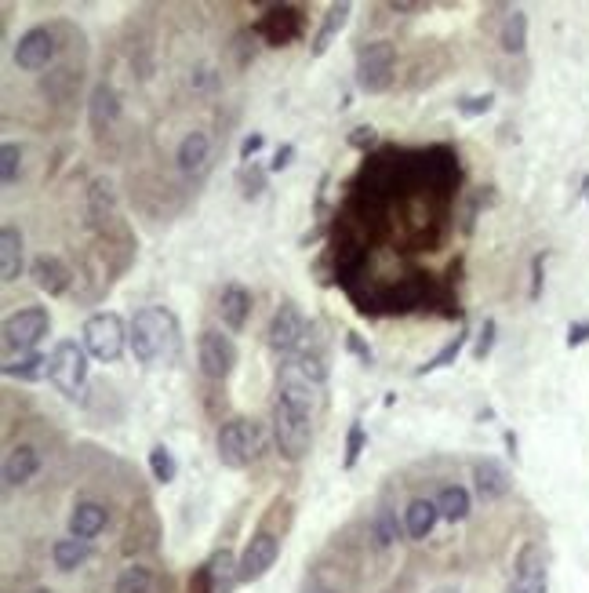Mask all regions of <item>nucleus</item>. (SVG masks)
Masks as SVG:
<instances>
[{"label":"nucleus","mask_w":589,"mask_h":593,"mask_svg":"<svg viewBox=\"0 0 589 593\" xmlns=\"http://www.w3.org/2000/svg\"><path fill=\"white\" fill-rule=\"evenodd\" d=\"M317 390L310 379H302L291 364H284L277 386V401H273V441L288 463L306 459L313 448V404Z\"/></svg>","instance_id":"obj_1"},{"label":"nucleus","mask_w":589,"mask_h":593,"mask_svg":"<svg viewBox=\"0 0 589 593\" xmlns=\"http://www.w3.org/2000/svg\"><path fill=\"white\" fill-rule=\"evenodd\" d=\"M182 350L179 317L164 306H146L131 321V353L139 364H171Z\"/></svg>","instance_id":"obj_2"},{"label":"nucleus","mask_w":589,"mask_h":593,"mask_svg":"<svg viewBox=\"0 0 589 593\" xmlns=\"http://www.w3.org/2000/svg\"><path fill=\"white\" fill-rule=\"evenodd\" d=\"M131 342V332L124 328L117 313H95L84 321V350L102 364H113L120 361V353L124 346Z\"/></svg>","instance_id":"obj_3"},{"label":"nucleus","mask_w":589,"mask_h":593,"mask_svg":"<svg viewBox=\"0 0 589 593\" xmlns=\"http://www.w3.org/2000/svg\"><path fill=\"white\" fill-rule=\"evenodd\" d=\"M88 357L91 353L73 339H62L48 357V379L59 386L66 397H77L88 379Z\"/></svg>","instance_id":"obj_4"},{"label":"nucleus","mask_w":589,"mask_h":593,"mask_svg":"<svg viewBox=\"0 0 589 593\" xmlns=\"http://www.w3.org/2000/svg\"><path fill=\"white\" fill-rule=\"evenodd\" d=\"M393 66H397V48L390 41H375V44H364L357 51V88L368 91V95H379V91L390 88L393 81Z\"/></svg>","instance_id":"obj_5"},{"label":"nucleus","mask_w":589,"mask_h":593,"mask_svg":"<svg viewBox=\"0 0 589 593\" xmlns=\"http://www.w3.org/2000/svg\"><path fill=\"white\" fill-rule=\"evenodd\" d=\"M259 448H262V433L259 423H251V419H230L219 430V459L230 470H244L259 455Z\"/></svg>","instance_id":"obj_6"},{"label":"nucleus","mask_w":589,"mask_h":593,"mask_svg":"<svg viewBox=\"0 0 589 593\" xmlns=\"http://www.w3.org/2000/svg\"><path fill=\"white\" fill-rule=\"evenodd\" d=\"M51 332V317L44 306H26V310L11 313L4 321V350L8 353H33L37 342Z\"/></svg>","instance_id":"obj_7"},{"label":"nucleus","mask_w":589,"mask_h":593,"mask_svg":"<svg viewBox=\"0 0 589 593\" xmlns=\"http://www.w3.org/2000/svg\"><path fill=\"white\" fill-rule=\"evenodd\" d=\"M197 364H200V372H204V379H211V382L230 379L233 364H237V346H233L230 335L215 332V328L200 332V339H197Z\"/></svg>","instance_id":"obj_8"},{"label":"nucleus","mask_w":589,"mask_h":593,"mask_svg":"<svg viewBox=\"0 0 589 593\" xmlns=\"http://www.w3.org/2000/svg\"><path fill=\"white\" fill-rule=\"evenodd\" d=\"M255 33H259L270 48H284V44L299 41L302 33H306V15H302L295 4H273V8H266V15L255 22Z\"/></svg>","instance_id":"obj_9"},{"label":"nucleus","mask_w":589,"mask_h":593,"mask_svg":"<svg viewBox=\"0 0 589 593\" xmlns=\"http://www.w3.org/2000/svg\"><path fill=\"white\" fill-rule=\"evenodd\" d=\"M302 335H306V317H302V310L295 302H280L270 317V328H266L270 350L280 353V357H291V353L299 350Z\"/></svg>","instance_id":"obj_10"},{"label":"nucleus","mask_w":589,"mask_h":593,"mask_svg":"<svg viewBox=\"0 0 589 593\" xmlns=\"http://www.w3.org/2000/svg\"><path fill=\"white\" fill-rule=\"evenodd\" d=\"M277 553H280L277 535H270V532L251 535L244 553H240V583H255V579H262V575L273 568Z\"/></svg>","instance_id":"obj_11"},{"label":"nucleus","mask_w":589,"mask_h":593,"mask_svg":"<svg viewBox=\"0 0 589 593\" xmlns=\"http://www.w3.org/2000/svg\"><path fill=\"white\" fill-rule=\"evenodd\" d=\"M506 593H546V553L542 546L528 543L517 557V572Z\"/></svg>","instance_id":"obj_12"},{"label":"nucleus","mask_w":589,"mask_h":593,"mask_svg":"<svg viewBox=\"0 0 589 593\" xmlns=\"http://www.w3.org/2000/svg\"><path fill=\"white\" fill-rule=\"evenodd\" d=\"M51 55H55V37H51L48 26H33V30H26L19 37V44H15V66L19 70H44L51 62Z\"/></svg>","instance_id":"obj_13"},{"label":"nucleus","mask_w":589,"mask_h":593,"mask_svg":"<svg viewBox=\"0 0 589 593\" xmlns=\"http://www.w3.org/2000/svg\"><path fill=\"white\" fill-rule=\"evenodd\" d=\"M237 583H240V561L230 550H219L200 568V590L204 593H233Z\"/></svg>","instance_id":"obj_14"},{"label":"nucleus","mask_w":589,"mask_h":593,"mask_svg":"<svg viewBox=\"0 0 589 593\" xmlns=\"http://www.w3.org/2000/svg\"><path fill=\"white\" fill-rule=\"evenodd\" d=\"M30 277L44 295H66L73 284L70 266H66L59 255H37L30 266Z\"/></svg>","instance_id":"obj_15"},{"label":"nucleus","mask_w":589,"mask_h":593,"mask_svg":"<svg viewBox=\"0 0 589 593\" xmlns=\"http://www.w3.org/2000/svg\"><path fill=\"white\" fill-rule=\"evenodd\" d=\"M219 317L226 324V332H244V324L251 317V292L244 284H226L219 295Z\"/></svg>","instance_id":"obj_16"},{"label":"nucleus","mask_w":589,"mask_h":593,"mask_svg":"<svg viewBox=\"0 0 589 593\" xmlns=\"http://www.w3.org/2000/svg\"><path fill=\"white\" fill-rule=\"evenodd\" d=\"M179 168L186 171V175H204L208 171V161H211V135L208 131H190L186 139L179 142Z\"/></svg>","instance_id":"obj_17"},{"label":"nucleus","mask_w":589,"mask_h":593,"mask_svg":"<svg viewBox=\"0 0 589 593\" xmlns=\"http://www.w3.org/2000/svg\"><path fill=\"white\" fill-rule=\"evenodd\" d=\"M473 477H477L480 499H502V495L513 488L510 470H506L499 459H480V463L473 466Z\"/></svg>","instance_id":"obj_18"},{"label":"nucleus","mask_w":589,"mask_h":593,"mask_svg":"<svg viewBox=\"0 0 589 593\" xmlns=\"http://www.w3.org/2000/svg\"><path fill=\"white\" fill-rule=\"evenodd\" d=\"M88 117H91V128L95 131H106L113 121L120 117V95L113 84H95L91 91V102H88Z\"/></svg>","instance_id":"obj_19"},{"label":"nucleus","mask_w":589,"mask_h":593,"mask_svg":"<svg viewBox=\"0 0 589 593\" xmlns=\"http://www.w3.org/2000/svg\"><path fill=\"white\" fill-rule=\"evenodd\" d=\"M37 470H40L37 448H30V444H19V448H11L8 459H4V484H8V488H19V484L30 481Z\"/></svg>","instance_id":"obj_20"},{"label":"nucleus","mask_w":589,"mask_h":593,"mask_svg":"<svg viewBox=\"0 0 589 593\" xmlns=\"http://www.w3.org/2000/svg\"><path fill=\"white\" fill-rule=\"evenodd\" d=\"M19 273H22V233L19 226L8 222L0 230V281L4 284L19 281Z\"/></svg>","instance_id":"obj_21"},{"label":"nucleus","mask_w":589,"mask_h":593,"mask_svg":"<svg viewBox=\"0 0 589 593\" xmlns=\"http://www.w3.org/2000/svg\"><path fill=\"white\" fill-rule=\"evenodd\" d=\"M106 521H110V513H106V506L99 503H77V510L70 513V535L73 539H95V535L106 528Z\"/></svg>","instance_id":"obj_22"},{"label":"nucleus","mask_w":589,"mask_h":593,"mask_svg":"<svg viewBox=\"0 0 589 593\" xmlns=\"http://www.w3.org/2000/svg\"><path fill=\"white\" fill-rule=\"evenodd\" d=\"M350 11H353V4H331L328 8V15H324V22H320V30L313 33V59H320L324 51L331 48V41L342 33V26L350 22Z\"/></svg>","instance_id":"obj_23"},{"label":"nucleus","mask_w":589,"mask_h":593,"mask_svg":"<svg viewBox=\"0 0 589 593\" xmlns=\"http://www.w3.org/2000/svg\"><path fill=\"white\" fill-rule=\"evenodd\" d=\"M4 375H11V379H26V382H37V379H44L48 375V357L44 353H8L4 357Z\"/></svg>","instance_id":"obj_24"},{"label":"nucleus","mask_w":589,"mask_h":593,"mask_svg":"<svg viewBox=\"0 0 589 593\" xmlns=\"http://www.w3.org/2000/svg\"><path fill=\"white\" fill-rule=\"evenodd\" d=\"M437 517H440L437 503H430V499H415V503L404 510V528H408L411 539H426V535L433 532Z\"/></svg>","instance_id":"obj_25"},{"label":"nucleus","mask_w":589,"mask_h":593,"mask_svg":"<svg viewBox=\"0 0 589 593\" xmlns=\"http://www.w3.org/2000/svg\"><path fill=\"white\" fill-rule=\"evenodd\" d=\"M499 44L510 51V55H520V51L528 48V15H524L520 8L506 11V22H502Z\"/></svg>","instance_id":"obj_26"},{"label":"nucleus","mask_w":589,"mask_h":593,"mask_svg":"<svg viewBox=\"0 0 589 593\" xmlns=\"http://www.w3.org/2000/svg\"><path fill=\"white\" fill-rule=\"evenodd\" d=\"M51 557H55V568H62V572H73V568H80V564L88 561L91 557V550H88V543L84 539H59L55 543V550H51Z\"/></svg>","instance_id":"obj_27"},{"label":"nucleus","mask_w":589,"mask_h":593,"mask_svg":"<svg viewBox=\"0 0 589 593\" xmlns=\"http://www.w3.org/2000/svg\"><path fill=\"white\" fill-rule=\"evenodd\" d=\"M437 510L444 521H462V517L470 513V492L459 488V484H451V488H444V492L437 495Z\"/></svg>","instance_id":"obj_28"},{"label":"nucleus","mask_w":589,"mask_h":593,"mask_svg":"<svg viewBox=\"0 0 589 593\" xmlns=\"http://www.w3.org/2000/svg\"><path fill=\"white\" fill-rule=\"evenodd\" d=\"M466 339H470V332H466V328H462L459 335H455V339L448 342V346H444V350L437 353V357H430V361L422 364L419 372L415 375H430V372H440V368H448L451 361H459V353H462V346H466Z\"/></svg>","instance_id":"obj_29"},{"label":"nucleus","mask_w":589,"mask_h":593,"mask_svg":"<svg viewBox=\"0 0 589 593\" xmlns=\"http://www.w3.org/2000/svg\"><path fill=\"white\" fill-rule=\"evenodd\" d=\"M117 593H153V572L142 564L124 568V575L117 579Z\"/></svg>","instance_id":"obj_30"},{"label":"nucleus","mask_w":589,"mask_h":593,"mask_svg":"<svg viewBox=\"0 0 589 593\" xmlns=\"http://www.w3.org/2000/svg\"><path fill=\"white\" fill-rule=\"evenodd\" d=\"M19 171H22V150L15 142H4V146H0V182H4V186H15V182H19Z\"/></svg>","instance_id":"obj_31"},{"label":"nucleus","mask_w":589,"mask_h":593,"mask_svg":"<svg viewBox=\"0 0 589 593\" xmlns=\"http://www.w3.org/2000/svg\"><path fill=\"white\" fill-rule=\"evenodd\" d=\"M150 470H153V481L160 484H171L175 481V473H179V466H175V455L164 448V444H157L150 452Z\"/></svg>","instance_id":"obj_32"},{"label":"nucleus","mask_w":589,"mask_h":593,"mask_svg":"<svg viewBox=\"0 0 589 593\" xmlns=\"http://www.w3.org/2000/svg\"><path fill=\"white\" fill-rule=\"evenodd\" d=\"M375 539H379V546H390L393 539H400V524L390 510H382L379 517H375Z\"/></svg>","instance_id":"obj_33"},{"label":"nucleus","mask_w":589,"mask_h":593,"mask_svg":"<svg viewBox=\"0 0 589 593\" xmlns=\"http://www.w3.org/2000/svg\"><path fill=\"white\" fill-rule=\"evenodd\" d=\"M360 452H364V426L353 419L350 433H346V466H353L360 459Z\"/></svg>","instance_id":"obj_34"},{"label":"nucleus","mask_w":589,"mask_h":593,"mask_svg":"<svg viewBox=\"0 0 589 593\" xmlns=\"http://www.w3.org/2000/svg\"><path fill=\"white\" fill-rule=\"evenodd\" d=\"M491 102H495V95H466V99H459V113L462 117H480V113L491 110Z\"/></svg>","instance_id":"obj_35"},{"label":"nucleus","mask_w":589,"mask_h":593,"mask_svg":"<svg viewBox=\"0 0 589 593\" xmlns=\"http://www.w3.org/2000/svg\"><path fill=\"white\" fill-rule=\"evenodd\" d=\"M375 142H379V131L371 128V124H360V128H353V135H350L353 150H371Z\"/></svg>","instance_id":"obj_36"},{"label":"nucleus","mask_w":589,"mask_h":593,"mask_svg":"<svg viewBox=\"0 0 589 593\" xmlns=\"http://www.w3.org/2000/svg\"><path fill=\"white\" fill-rule=\"evenodd\" d=\"M491 342H495V321H484V328H480V339H477V346H473V357H477V361H484V357H488L491 353Z\"/></svg>","instance_id":"obj_37"},{"label":"nucleus","mask_w":589,"mask_h":593,"mask_svg":"<svg viewBox=\"0 0 589 593\" xmlns=\"http://www.w3.org/2000/svg\"><path fill=\"white\" fill-rule=\"evenodd\" d=\"M262 146H266V139H262L259 131H255V135H244V142H240V161L248 164L251 157H255V153L262 150Z\"/></svg>","instance_id":"obj_38"},{"label":"nucleus","mask_w":589,"mask_h":593,"mask_svg":"<svg viewBox=\"0 0 589 593\" xmlns=\"http://www.w3.org/2000/svg\"><path fill=\"white\" fill-rule=\"evenodd\" d=\"M240 182H244V193H248V197H259V193H262V175H259V171H244V175H240Z\"/></svg>","instance_id":"obj_39"},{"label":"nucleus","mask_w":589,"mask_h":593,"mask_svg":"<svg viewBox=\"0 0 589 593\" xmlns=\"http://www.w3.org/2000/svg\"><path fill=\"white\" fill-rule=\"evenodd\" d=\"M582 342H589V321H579L568 328V346H582Z\"/></svg>","instance_id":"obj_40"},{"label":"nucleus","mask_w":589,"mask_h":593,"mask_svg":"<svg viewBox=\"0 0 589 593\" xmlns=\"http://www.w3.org/2000/svg\"><path fill=\"white\" fill-rule=\"evenodd\" d=\"M430 4H419V0H390V11H404V15H419Z\"/></svg>","instance_id":"obj_41"},{"label":"nucleus","mask_w":589,"mask_h":593,"mask_svg":"<svg viewBox=\"0 0 589 593\" xmlns=\"http://www.w3.org/2000/svg\"><path fill=\"white\" fill-rule=\"evenodd\" d=\"M291 157H295V146L288 142V146H280V150H277V157H273L270 171H284V168L291 164Z\"/></svg>","instance_id":"obj_42"},{"label":"nucleus","mask_w":589,"mask_h":593,"mask_svg":"<svg viewBox=\"0 0 589 593\" xmlns=\"http://www.w3.org/2000/svg\"><path fill=\"white\" fill-rule=\"evenodd\" d=\"M346 346H350V350L357 353V357H360V361H364V364H371V361H375V357H371V350H368V346H364V342H360L353 332L346 335Z\"/></svg>","instance_id":"obj_43"},{"label":"nucleus","mask_w":589,"mask_h":593,"mask_svg":"<svg viewBox=\"0 0 589 593\" xmlns=\"http://www.w3.org/2000/svg\"><path fill=\"white\" fill-rule=\"evenodd\" d=\"M542 262H546V255H539V259H535V281H531V299H539V295H542Z\"/></svg>","instance_id":"obj_44"},{"label":"nucleus","mask_w":589,"mask_h":593,"mask_svg":"<svg viewBox=\"0 0 589 593\" xmlns=\"http://www.w3.org/2000/svg\"><path fill=\"white\" fill-rule=\"evenodd\" d=\"M437 593H459V590H437Z\"/></svg>","instance_id":"obj_45"},{"label":"nucleus","mask_w":589,"mask_h":593,"mask_svg":"<svg viewBox=\"0 0 589 593\" xmlns=\"http://www.w3.org/2000/svg\"><path fill=\"white\" fill-rule=\"evenodd\" d=\"M33 593H51V590H33Z\"/></svg>","instance_id":"obj_46"},{"label":"nucleus","mask_w":589,"mask_h":593,"mask_svg":"<svg viewBox=\"0 0 589 593\" xmlns=\"http://www.w3.org/2000/svg\"><path fill=\"white\" fill-rule=\"evenodd\" d=\"M317 593H331V590H317Z\"/></svg>","instance_id":"obj_47"}]
</instances>
